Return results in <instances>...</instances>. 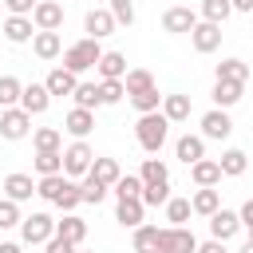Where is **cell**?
Wrapping results in <instances>:
<instances>
[{
    "instance_id": "9",
    "label": "cell",
    "mask_w": 253,
    "mask_h": 253,
    "mask_svg": "<svg viewBox=\"0 0 253 253\" xmlns=\"http://www.w3.org/2000/svg\"><path fill=\"white\" fill-rule=\"evenodd\" d=\"M233 134V119L225 115V107H213V111H206L202 115V138H229Z\"/></svg>"
},
{
    "instance_id": "52",
    "label": "cell",
    "mask_w": 253,
    "mask_h": 253,
    "mask_svg": "<svg viewBox=\"0 0 253 253\" xmlns=\"http://www.w3.org/2000/svg\"><path fill=\"white\" fill-rule=\"evenodd\" d=\"M0 253H24L20 241H0Z\"/></svg>"
},
{
    "instance_id": "54",
    "label": "cell",
    "mask_w": 253,
    "mask_h": 253,
    "mask_svg": "<svg viewBox=\"0 0 253 253\" xmlns=\"http://www.w3.org/2000/svg\"><path fill=\"white\" fill-rule=\"evenodd\" d=\"M75 253H79V249H75Z\"/></svg>"
},
{
    "instance_id": "37",
    "label": "cell",
    "mask_w": 253,
    "mask_h": 253,
    "mask_svg": "<svg viewBox=\"0 0 253 253\" xmlns=\"http://www.w3.org/2000/svg\"><path fill=\"white\" fill-rule=\"evenodd\" d=\"M138 178H142V186H150V182H170V170H166V162H158V158H146Z\"/></svg>"
},
{
    "instance_id": "34",
    "label": "cell",
    "mask_w": 253,
    "mask_h": 253,
    "mask_svg": "<svg viewBox=\"0 0 253 253\" xmlns=\"http://www.w3.org/2000/svg\"><path fill=\"white\" fill-rule=\"evenodd\" d=\"M190 198H166V221L170 225H186L190 221Z\"/></svg>"
},
{
    "instance_id": "17",
    "label": "cell",
    "mask_w": 253,
    "mask_h": 253,
    "mask_svg": "<svg viewBox=\"0 0 253 253\" xmlns=\"http://www.w3.org/2000/svg\"><path fill=\"white\" fill-rule=\"evenodd\" d=\"M32 51H36L40 59H55V55L63 51L59 32H36V36H32Z\"/></svg>"
},
{
    "instance_id": "4",
    "label": "cell",
    "mask_w": 253,
    "mask_h": 253,
    "mask_svg": "<svg viewBox=\"0 0 253 253\" xmlns=\"http://www.w3.org/2000/svg\"><path fill=\"white\" fill-rule=\"evenodd\" d=\"M198 249V237L186 229V225H166L158 229V253H194Z\"/></svg>"
},
{
    "instance_id": "39",
    "label": "cell",
    "mask_w": 253,
    "mask_h": 253,
    "mask_svg": "<svg viewBox=\"0 0 253 253\" xmlns=\"http://www.w3.org/2000/svg\"><path fill=\"white\" fill-rule=\"evenodd\" d=\"M130 103H134V111H138V115H146V111H158V103H162V95H158V87H146V91H138V95H130Z\"/></svg>"
},
{
    "instance_id": "28",
    "label": "cell",
    "mask_w": 253,
    "mask_h": 253,
    "mask_svg": "<svg viewBox=\"0 0 253 253\" xmlns=\"http://www.w3.org/2000/svg\"><path fill=\"white\" fill-rule=\"evenodd\" d=\"M146 87H154V75H150L146 67H126L123 91H126V95H138V91H146Z\"/></svg>"
},
{
    "instance_id": "23",
    "label": "cell",
    "mask_w": 253,
    "mask_h": 253,
    "mask_svg": "<svg viewBox=\"0 0 253 253\" xmlns=\"http://www.w3.org/2000/svg\"><path fill=\"white\" fill-rule=\"evenodd\" d=\"M36 32H32V20L28 16H8L4 20V40L8 43H28Z\"/></svg>"
},
{
    "instance_id": "27",
    "label": "cell",
    "mask_w": 253,
    "mask_h": 253,
    "mask_svg": "<svg viewBox=\"0 0 253 253\" xmlns=\"http://www.w3.org/2000/svg\"><path fill=\"white\" fill-rule=\"evenodd\" d=\"M55 233H59V237H67L71 245H79V241L87 237V221H83V217H75V213H63V217L55 221Z\"/></svg>"
},
{
    "instance_id": "12",
    "label": "cell",
    "mask_w": 253,
    "mask_h": 253,
    "mask_svg": "<svg viewBox=\"0 0 253 253\" xmlns=\"http://www.w3.org/2000/svg\"><path fill=\"white\" fill-rule=\"evenodd\" d=\"M237 229H241V221H237V213H233V210H221V206H217V210L210 213V233H213L217 241H229Z\"/></svg>"
},
{
    "instance_id": "35",
    "label": "cell",
    "mask_w": 253,
    "mask_h": 253,
    "mask_svg": "<svg viewBox=\"0 0 253 253\" xmlns=\"http://www.w3.org/2000/svg\"><path fill=\"white\" fill-rule=\"evenodd\" d=\"M229 0H202V20H210V24H225L229 20Z\"/></svg>"
},
{
    "instance_id": "33",
    "label": "cell",
    "mask_w": 253,
    "mask_h": 253,
    "mask_svg": "<svg viewBox=\"0 0 253 253\" xmlns=\"http://www.w3.org/2000/svg\"><path fill=\"white\" fill-rule=\"evenodd\" d=\"M166 198H170V182H150V186L138 190L142 206H166Z\"/></svg>"
},
{
    "instance_id": "32",
    "label": "cell",
    "mask_w": 253,
    "mask_h": 253,
    "mask_svg": "<svg viewBox=\"0 0 253 253\" xmlns=\"http://www.w3.org/2000/svg\"><path fill=\"white\" fill-rule=\"evenodd\" d=\"M217 79L245 83V79H249V63H245V59H221V63H217Z\"/></svg>"
},
{
    "instance_id": "41",
    "label": "cell",
    "mask_w": 253,
    "mask_h": 253,
    "mask_svg": "<svg viewBox=\"0 0 253 253\" xmlns=\"http://www.w3.org/2000/svg\"><path fill=\"white\" fill-rule=\"evenodd\" d=\"M111 190H115L119 198H138V190H142V178H138V174H119Z\"/></svg>"
},
{
    "instance_id": "15",
    "label": "cell",
    "mask_w": 253,
    "mask_h": 253,
    "mask_svg": "<svg viewBox=\"0 0 253 253\" xmlns=\"http://www.w3.org/2000/svg\"><path fill=\"white\" fill-rule=\"evenodd\" d=\"M142 213H146V206H142L138 198H119V206H115V221L126 225V229L142 225Z\"/></svg>"
},
{
    "instance_id": "43",
    "label": "cell",
    "mask_w": 253,
    "mask_h": 253,
    "mask_svg": "<svg viewBox=\"0 0 253 253\" xmlns=\"http://www.w3.org/2000/svg\"><path fill=\"white\" fill-rule=\"evenodd\" d=\"M55 206H59L63 213H71V210L79 206V186H75V178H67V182H63V190H59V198H55Z\"/></svg>"
},
{
    "instance_id": "46",
    "label": "cell",
    "mask_w": 253,
    "mask_h": 253,
    "mask_svg": "<svg viewBox=\"0 0 253 253\" xmlns=\"http://www.w3.org/2000/svg\"><path fill=\"white\" fill-rule=\"evenodd\" d=\"M123 95H126V91H123V79H103V83H99V99H103V103H119Z\"/></svg>"
},
{
    "instance_id": "36",
    "label": "cell",
    "mask_w": 253,
    "mask_h": 253,
    "mask_svg": "<svg viewBox=\"0 0 253 253\" xmlns=\"http://www.w3.org/2000/svg\"><path fill=\"white\" fill-rule=\"evenodd\" d=\"M32 142H36V150H59V146H63V134H59L55 126H40V130L32 134Z\"/></svg>"
},
{
    "instance_id": "6",
    "label": "cell",
    "mask_w": 253,
    "mask_h": 253,
    "mask_svg": "<svg viewBox=\"0 0 253 253\" xmlns=\"http://www.w3.org/2000/svg\"><path fill=\"white\" fill-rule=\"evenodd\" d=\"M32 28L36 32H59V24H63V4H55V0H36V8H32Z\"/></svg>"
},
{
    "instance_id": "24",
    "label": "cell",
    "mask_w": 253,
    "mask_h": 253,
    "mask_svg": "<svg viewBox=\"0 0 253 253\" xmlns=\"http://www.w3.org/2000/svg\"><path fill=\"white\" fill-rule=\"evenodd\" d=\"M241 95H245V83H233V79L213 83V103L217 107H233V103H241Z\"/></svg>"
},
{
    "instance_id": "7",
    "label": "cell",
    "mask_w": 253,
    "mask_h": 253,
    "mask_svg": "<svg viewBox=\"0 0 253 253\" xmlns=\"http://www.w3.org/2000/svg\"><path fill=\"white\" fill-rule=\"evenodd\" d=\"M190 43H194V51H198V55H210V51H217V47H221V24L198 20V24L190 28Z\"/></svg>"
},
{
    "instance_id": "51",
    "label": "cell",
    "mask_w": 253,
    "mask_h": 253,
    "mask_svg": "<svg viewBox=\"0 0 253 253\" xmlns=\"http://www.w3.org/2000/svg\"><path fill=\"white\" fill-rule=\"evenodd\" d=\"M233 12H253V0H229Z\"/></svg>"
},
{
    "instance_id": "30",
    "label": "cell",
    "mask_w": 253,
    "mask_h": 253,
    "mask_svg": "<svg viewBox=\"0 0 253 253\" xmlns=\"http://www.w3.org/2000/svg\"><path fill=\"white\" fill-rule=\"evenodd\" d=\"M245 166H249V158H245V150H225L221 154V162H217V170L221 174H229V178H237V174H245Z\"/></svg>"
},
{
    "instance_id": "50",
    "label": "cell",
    "mask_w": 253,
    "mask_h": 253,
    "mask_svg": "<svg viewBox=\"0 0 253 253\" xmlns=\"http://www.w3.org/2000/svg\"><path fill=\"white\" fill-rule=\"evenodd\" d=\"M237 221H241V225H253V202H245V206H241V213H237Z\"/></svg>"
},
{
    "instance_id": "45",
    "label": "cell",
    "mask_w": 253,
    "mask_h": 253,
    "mask_svg": "<svg viewBox=\"0 0 253 253\" xmlns=\"http://www.w3.org/2000/svg\"><path fill=\"white\" fill-rule=\"evenodd\" d=\"M12 225H20V202L0 198V229H12Z\"/></svg>"
},
{
    "instance_id": "42",
    "label": "cell",
    "mask_w": 253,
    "mask_h": 253,
    "mask_svg": "<svg viewBox=\"0 0 253 253\" xmlns=\"http://www.w3.org/2000/svg\"><path fill=\"white\" fill-rule=\"evenodd\" d=\"M107 198V186L103 182H95V178H87L83 174V186H79V202H91V206H99Z\"/></svg>"
},
{
    "instance_id": "25",
    "label": "cell",
    "mask_w": 253,
    "mask_h": 253,
    "mask_svg": "<svg viewBox=\"0 0 253 253\" xmlns=\"http://www.w3.org/2000/svg\"><path fill=\"white\" fill-rule=\"evenodd\" d=\"M174 150H178V158H182V162L190 166V162H198V158H206V138H202V134H182Z\"/></svg>"
},
{
    "instance_id": "2",
    "label": "cell",
    "mask_w": 253,
    "mask_h": 253,
    "mask_svg": "<svg viewBox=\"0 0 253 253\" xmlns=\"http://www.w3.org/2000/svg\"><path fill=\"white\" fill-rule=\"evenodd\" d=\"M99 55H103V47H99V40H79V43H71L67 51H63V67L71 71V75H83L87 67H95L99 63Z\"/></svg>"
},
{
    "instance_id": "49",
    "label": "cell",
    "mask_w": 253,
    "mask_h": 253,
    "mask_svg": "<svg viewBox=\"0 0 253 253\" xmlns=\"http://www.w3.org/2000/svg\"><path fill=\"white\" fill-rule=\"evenodd\" d=\"M194 253H225V241H217V237H210V241H198V249Z\"/></svg>"
},
{
    "instance_id": "14",
    "label": "cell",
    "mask_w": 253,
    "mask_h": 253,
    "mask_svg": "<svg viewBox=\"0 0 253 253\" xmlns=\"http://www.w3.org/2000/svg\"><path fill=\"white\" fill-rule=\"evenodd\" d=\"M83 28H87V36H91V40H103V36H111V32H115V16H111L107 8H91V12H87V20H83Z\"/></svg>"
},
{
    "instance_id": "11",
    "label": "cell",
    "mask_w": 253,
    "mask_h": 253,
    "mask_svg": "<svg viewBox=\"0 0 253 253\" xmlns=\"http://www.w3.org/2000/svg\"><path fill=\"white\" fill-rule=\"evenodd\" d=\"M47 107H51V95H47L43 83H28V87H20V111H28V115H43Z\"/></svg>"
},
{
    "instance_id": "1",
    "label": "cell",
    "mask_w": 253,
    "mask_h": 253,
    "mask_svg": "<svg viewBox=\"0 0 253 253\" xmlns=\"http://www.w3.org/2000/svg\"><path fill=\"white\" fill-rule=\"evenodd\" d=\"M166 134H170V123H166L162 111H146V115H138V123H134V138H138V146H142L146 154H158L162 142H166Z\"/></svg>"
},
{
    "instance_id": "44",
    "label": "cell",
    "mask_w": 253,
    "mask_h": 253,
    "mask_svg": "<svg viewBox=\"0 0 253 253\" xmlns=\"http://www.w3.org/2000/svg\"><path fill=\"white\" fill-rule=\"evenodd\" d=\"M107 12L115 16V24H134V0H107Z\"/></svg>"
},
{
    "instance_id": "22",
    "label": "cell",
    "mask_w": 253,
    "mask_h": 253,
    "mask_svg": "<svg viewBox=\"0 0 253 253\" xmlns=\"http://www.w3.org/2000/svg\"><path fill=\"white\" fill-rule=\"evenodd\" d=\"M190 178H194V186H217L221 170L213 158H198V162H190Z\"/></svg>"
},
{
    "instance_id": "40",
    "label": "cell",
    "mask_w": 253,
    "mask_h": 253,
    "mask_svg": "<svg viewBox=\"0 0 253 253\" xmlns=\"http://www.w3.org/2000/svg\"><path fill=\"white\" fill-rule=\"evenodd\" d=\"M36 170H40V174H59V170H63L59 150H36Z\"/></svg>"
},
{
    "instance_id": "20",
    "label": "cell",
    "mask_w": 253,
    "mask_h": 253,
    "mask_svg": "<svg viewBox=\"0 0 253 253\" xmlns=\"http://www.w3.org/2000/svg\"><path fill=\"white\" fill-rule=\"evenodd\" d=\"M162 115H166V123H186L190 119V95H162Z\"/></svg>"
},
{
    "instance_id": "10",
    "label": "cell",
    "mask_w": 253,
    "mask_h": 253,
    "mask_svg": "<svg viewBox=\"0 0 253 253\" xmlns=\"http://www.w3.org/2000/svg\"><path fill=\"white\" fill-rule=\"evenodd\" d=\"M198 24V12H190V8H166L162 12V32H170V36H186L190 28Z\"/></svg>"
},
{
    "instance_id": "38",
    "label": "cell",
    "mask_w": 253,
    "mask_h": 253,
    "mask_svg": "<svg viewBox=\"0 0 253 253\" xmlns=\"http://www.w3.org/2000/svg\"><path fill=\"white\" fill-rule=\"evenodd\" d=\"M20 79L16 75H0V107H16L20 103Z\"/></svg>"
},
{
    "instance_id": "5",
    "label": "cell",
    "mask_w": 253,
    "mask_h": 253,
    "mask_svg": "<svg viewBox=\"0 0 253 253\" xmlns=\"http://www.w3.org/2000/svg\"><path fill=\"white\" fill-rule=\"evenodd\" d=\"M51 233H55V221H51L47 213H28V217H20V237H24V245H43Z\"/></svg>"
},
{
    "instance_id": "19",
    "label": "cell",
    "mask_w": 253,
    "mask_h": 253,
    "mask_svg": "<svg viewBox=\"0 0 253 253\" xmlns=\"http://www.w3.org/2000/svg\"><path fill=\"white\" fill-rule=\"evenodd\" d=\"M75 83H79V79H75L67 67H51V71H47V79H43L47 95H71V91H75Z\"/></svg>"
},
{
    "instance_id": "18",
    "label": "cell",
    "mask_w": 253,
    "mask_h": 253,
    "mask_svg": "<svg viewBox=\"0 0 253 253\" xmlns=\"http://www.w3.org/2000/svg\"><path fill=\"white\" fill-rule=\"evenodd\" d=\"M95 71H99L103 79H123V75H126V55H123V51H103L99 63H95Z\"/></svg>"
},
{
    "instance_id": "16",
    "label": "cell",
    "mask_w": 253,
    "mask_h": 253,
    "mask_svg": "<svg viewBox=\"0 0 253 253\" xmlns=\"http://www.w3.org/2000/svg\"><path fill=\"white\" fill-rule=\"evenodd\" d=\"M32 194H36L32 174H8V178H4V198H12V202H28Z\"/></svg>"
},
{
    "instance_id": "47",
    "label": "cell",
    "mask_w": 253,
    "mask_h": 253,
    "mask_svg": "<svg viewBox=\"0 0 253 253\" xmlns=\"http://www.w3.org/2000/svg\"><path fill=\"white\" fill-rule=\"evenodd\" d=\"M43 249H47V253H75V245H71L67 237H59V233H51V237L43 241Z\"/></svg>"
},
{
    "instance_id": "53",
    "label": "cell",
    "mask_w": 253,
    "mask_h": 253,
    "mask_svg": "<svg viewBox=\"0 0 253 253\" xmlns=\"http://www.w3.org/2000/svg\"><path fill=\"white\" fill-rule=\"evenodd\" d=\"M241 253H253V245H245V249H241Z\"/></svg>"
},
{
    "instance_id": "8",
    "label": "cell",
    "mask_w": 253,
    "mask_h": 253,
    "mask_svg": "<svg viewBox=\"0 0 253 253\" xmlns=\"http://www.w3.org/2000/svg\"><path fill=\"white\" fill-rule=\"evenodd\" d=\"M28 130H32V115L20 111V107H4V115H0V138L20 142Z\"/></svg>"
},
{
    "instance_id": "13",
    "label": "cell",
    "mask_w": 253,
    "mask_h": 253,
    "mask_svg": "<svg viewBox=\"0 0 253 253\" xmlns=\"http://www.w3.org/2000/svg\"><path fill=\"white\" fill-rule=\"evenodd\" d=\"M63 130H67L71 138H87V134L95 130V111H83V107L67 111V119H63Z\"/></svg>"
},
{
    "instance_id": "31",
    "label": "cell",
    "mask_w": 253,
    "mask_h": 253,
    "mask_svg": "<svg viewBox=\"0 0 253 253\" xmlns=\"http://www.w3.org/2000/svg\"><path fill=\"white\" fill-rule=\"evenodd\" d=\"M134 253H158V225H134Z\"/></svg>"
},
{
    "instance_id": "29",
    "label": "cell",
    "mask_w": 253,
    "mask_h": 253,
    "mask_svg": "<svg viewBox=\"0 0 253 253\" xmlns=\"http://www.w3.org/2000/svg\"><path fill=\"white\" fill-rule=\"evenodd\" d=\"M75 107H83V111H95V107H103V99H99V83H75Z\"/></svg>"
},
{
    "instance_id": "48",
    "label": "cell",
    "mask_w": 253,
    "mask_h": 253,
    "mask_svg": "<svg viewBox=\"0 0 253 253\" xmlns=\"http://www.w3.org/2000/svg\"><path fill=\"white\" fill-rule=\"evenodd\" d=\"M4 8H8L12 16H32V8H36V0H4Z\"/></svg>"
},
{
    "instance_id": "21",
    "label": "cell",
    "mask_w": 253,
    "mask_h": 253,
    "mask_svg": "<svg viewBox=\"0 0 253 253\" xmlns=\"http://www.w3.org/2000/svg\"><path fill=\"white\" fill-rule=\"evenodd\" d=\"M123 170H119V162L115 158H91V166H87V178H95V182H103L107 190L115 186V178H119Z\"/></svg>"
},
{
    "instance_id": "3",
    "label": "cell",
    "mask_w": 253,
    "mask_h": 253,
    "mask_svg": "<svg viewBox=\"0 0 253 253\" xmlns=\"http://www.w3.org/2000/svg\"><path fill=\"white\" fill-rule=\"evenodd\" d=\"M59 158H63V174L67 178H83L87 166H91V158H95V150L87 146V138H75L67 150H59Z\"/></svg>"
},
{
    "instance_id": "26",
    "label": "cell",
    "mask_w": 253,
    "mask_h": 253,
    "mask_svg": "<svg viewBox=\"0 0 253 253\" xmlns=\"http://www.w3.org/2000/svg\"><path fill=\"white\" fill-rule=\"evenodd\" d=\"M217 206H221V194H217L213 186H198V194L190 198V210H194V213H202V217H210Z\"/></svg>"
}]
</instances>
